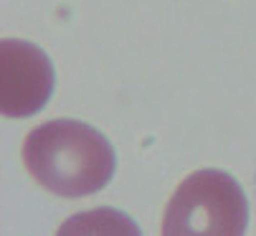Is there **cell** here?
<instances>
[{
  "label": "cell",
  "mask_w": 256,
  "mask_h": 236,
  "mask_svg": "<svg viewBox=\"0 0 256 236\" xmlns=\"http://www.w3.org/2000/svg\"><path fill=\"white\" fill-rule=\"evenodd\" d=\"M3 89H0V109L6 117L36 114L54 89V69L41 49L26 41L6 38L3 46Z\"/></svg>",
  "instance_id": "3957f363"
},
{
  "label": "cell",
  "mask_w": 256,
  "mask_h": 236,
  "mask_svg": "<svg viewBox=\"0 0 256 236\" xmlns=\"http://www.w3.org/2000/svg\"><path fill=\"white\" fill-rule=\"evenodd\" d=\"M248 206L238 183L221 170H198L178 185L165 208L170 236H241Z\"/></svg>",
  "instance_id": "7a4b0ae2"
},
{
  "label": "cell",
  "mask_w": 256,
  "mask_h": 236,
  "mask_svg": "<svg viewBox=\"0 0 256 236\" xmlns=\"http://www.w3.org/2000/svg\"><path fill=\"white\" fill-rule=\"evenodd\" d=\"M23 163L33 180L61 198H84L114 175V150L84 122L54 120L28 132Z\"/></svg>",
  "instance_id": "6da1fadb"
}]
</instances>
